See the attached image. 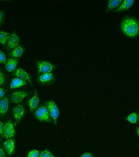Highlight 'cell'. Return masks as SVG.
<instances>
[{
	"label": "cell",
	"mask_w": 139,
	"mask_h": 157,
	"mask_svg": "<svg viewBox=\"0 0 139 157\" xmlns=\"http://www.w3.org/2000/svg\"><path fill=\"white\" fill-rule=\"evenodd\" d=\"M120 28L127 36L134 38L137 36L139 33L138 21L131 17H126L121 22Z\"/></svg>",
	"instance_id": "cell-1"
},
{
	"label": "cell",
	"mask_w": 139,
	"mask_h": 157,
	"mask_svg": "<svg viewBox=\"0 0 139 157\" xmlns=\"http://www.w3.org/2000/svg\"><path fill=\"white\" fill-rule=\"evenodd\" d=\"M35 62L38 76L46 73H53L57 67V65L53 64L48 61L37 60Z\"/></svg>",
	"instance_id": "cell-2"
},
{
	"label": "cell",
	"mask_w": 139,
	"mask_h": 157,
	"mask_svg": "<svg viewBox=\"0 0 139 157\" xmlns=\"http://www.w3.org/2000/svg\"><path fill=\"white\" fill-rule=\"evenodd\" d=\"M34 116L40 121L45 122L48 123L52 122V118L50 116L47 107L44 104H41L33 113Z\"/></svg>",
	"instance_id": "cell-3"
},
{
	"label": "cell",
	"mask_w": 139,
	"mask_h": 157,
	"mask_svg": "<svg viewBox=\"0 0 139 157\" xmlns=\"http://www.w3.org/2000/svg\"><path fill=\"white\" fill-rule=\"evenodd\" d=\"M56 79V76L53 73H46L38 76L36 82L42 86H47L54 84Z\"/></svg>",
	"instance_id": "cell-4"
},
{
	"label": "cell",
	"mask_w": 139,
	"mask_h": 157,
	"mask_svg": "<svg viewBox=\"0 0 139 157\" xmlns=\"http://www.w3.org/2000/svg\"><path fill=\"white\" fill-rule=\"evenodd\" d=\"M44 104L47 107L50 116L53 120L54 125H57V120L60 113L57 105L53 100L45 101L44 102Z\"/></svg>",
	"instance_id": "cell-5"
},
{
	"label": "cell",
	"mask_w": 139,
	"mask_h": 157,
	"mask_svg": "<svg viewBox=\"0 0 139 157\" xmlns=\"http://www.w3.org/2000/svg\"><path fill=\"white\" fill-rule=\"evenodd\" d=\"M26 112L25 107L22 104H18L12 109V113L14 117V126L15 128L22 120L25 115Z\"/></svg>",
	"instance_id": "cell-6"
},
{
	"label": "cell",
	"mask_w": 139,
	"mask_h": 157,
	"mask_svg": "<svg viewBox=\"0 0 139 157\" xmlns=\"http://www.w3.org/2000/svg\"><path fill=\"white\" fill-rule=\"evenodd\" d=\"M20 40V38L15 32H14L10 34L6 42V52H9L11 51L18 46L19 45Z\"/></svg>",
	"instance_id": "cell-7"
},
{
	"label": "cell",
	"mask_w": 139,
	"mask_h": 157,
	"mask_svg": "<svg viewBox=\"0 0 139 157\" xmlns=\"http://www.w3.org/2000/svg\"><path fill=\"white\" fill-rule=\"evenodd\" d=\"M14 124L11 119L6 121L4 124V134L7 139L13 138L15 136Z\"/></svg>",
	"instance_id": "cell-8"
},
{
	"label": "cell",
	"mask_w": 139,
	"mask_h": 157,
	"mask_svg": "<svg viewBox=\"0 0 139 157\" xmlns=\"http://www.w3.org/2000/svg\"><path fill=\"white\" fill-rule=\"evenodd\" d=\"M12 76H16L17 78H20L24 81L28 82L30 84L33 86L31 76L27 73L25 70L22 68L18 67L16 68L12 74Z\"/></svg>",
	"instance_id": "cell-9"
},
{
	"label": "cell",
	"mask_w": 139,
	"mask_h": 157,
	"mask_svg": "<svg viewBox=\"0 0 139 157\" xmlns=\"http://www.w3.org/2000/svg\"><path fill=\"white\" fill-rule=\"evenodd\" d=\"M30 93L24 91H15L11 95V102L19 104L26 98L30 95Z\"/></svg>",
	"instance_id": "cell-10"
},
{
	"label": "cell",
	"mask_w": 139,
	"mask_h": 157,
	"mask_svg": "<svg viewBox=\"0 0 139 157\" xmlns=\"http://www.w3.org/2000/svg\"><path fill=\"white\" fill-rule=\"evenodd\" d=\"M34 90L35 93L34 97L31 99H29L27 101V104L30 107L31 112H33L35 109H36L38 107L40 104V100L38 91L35 89H34Z\"/></svg>",
	"instance_id": "cell-11"
},
{
	"label": "cell",
	"mask_w": 139,
	"mask_h": 157,
	"mask_svg": "<svg viewBox=\"0 0 139 157\" xmlns=\"http://www.w3.org/2000/svg\"><path fill=\"white\" fill-rule=\"evenodd\" d=\"M9 98L8 96H4L0 99V117H3L7 114L9 110Z\"/></svg>",
	"instance_id": "cell-12"
},
{
	"label": "cell",
	"mask_w": 139,
	"mask_h": 157,
	"mask_svg": "<svg viewBox=\"0 0 139 157\" xmlns=\"http://www.w3.org/2000/svg\"><path fill=\"white\" fill-rule=\"evenodd\" d=\"M3 145L9 156L14 154L15 151V140L14 137L7 139L3 143Z\"/></svg>",
	"instance_id": "cell-13"
},
{
	"label": "cell",
	"mask_w": 139,
	"mask_h": 157,
	"mask_svg": "<svg viewBox=\"0 0 139 157\" xmlns=\"http://www.w3.org/2000/svg\"><path fill=\"white\" fill-rule=\"evenodd\" d=\"M24 51L25 48L24 46L22 45H19L8 53V56L10 57H11V58L20 57L22 56Z\"/></svg>",
	"instance_id": "cell-14"
},
{
	"label": "cell",
	"mask_w": 139,
	"mask_h": 157,
	"mask_svg": "<svg viewBox=\"0 0 139 157\" xmlns=\"http://www.w3.org/2000/svg\"><path fill=\"white\" fill-rule=\"evenodd\" d=\"M19 61V59L16 58L7 59L5 64L6 70L9 72L14 71L17 68Z\"/></svg>",
	"instance_id": "cell-15"
},
{
	"label": "cell",
	"mask_w": 139,
	"mask_h": 157,
	"mask_svg": "<svg viewBox=\"0 0 139 157\" xmlns=\"http://www.w3.org/2000/svg\"><path fill=\"white\" fill-rule=\"evenodd\" d=\"M27 84V81L22 80L19 78H14L11 79L10 89H11L17 88Z\"/></svg>",
	"instance_id": "cell-16"
},
{
	"label": "cell",
	"mask_w": 139,
	"mask_h": 157,
	"mask_svg": "<svg viewBox=\"0 0 139 157\" xmlns=\"http://www.w3.org/2000/svg\"><path fill=\"white\" fill-rule=\"evenodd\" d=\"M134 2V0H126L124 1L122 3L121 6H120V8L116 10H114L113 11L114 12H120V11H123L127 10L131 7L133 4Z\"/></svg>",
	"instance_id": "cell-17"
},
{
	"label": "cell",
	"mask_w": 139,
	"mask_h": 157,
	"mask_svg": "<svg viewBox=\"0 0 139 157\" xmlns=\"http://www.w3.org/2000/svg\"><path fill=\"white\" fill-rule=\"evenodd\" d=\"M122 2L121 0H110L108 2L106 12H108L112 9L119 7Z\"/></svg>",
	"instance_id": "cell-18"
},
{
	"label": "cell",
	"mask_w": 139,
	"mask_h": 157,
	"mask_svg": "<svg viewBox=\"0 0 139 157\" xmlns=\"http://www.w3.org/2000/svg\"><path fill=\"white\" fill-rule=\"evenodd\" d=\"M10 33L5 31H0V43L3 45L4 48L6 47V42L8 37L10 36Z\"/></svg>",
	"instance_id": "cell-19"
},
{
	"label": "cell",
	"mask_w": 139,
	"mask_h": 157,
	"mask_svg": "<svg viewBox=\"0 0 139 157\" xmlns=\"http://www.w3.org/2000/svg\"><path fill=\"white\" fill-rule=\"evenodd\" d=\"M126 120L131 123L135 124L137 123V113H134L130 114L128 117L126 118Z\"/></svg>",
	"instance_id": "cell-20"
},
{
	"label": "cell",
	"mask_w": 139,
	"mask_h": 157,
	"mask_svg": "<svg viewBox=\"0 0 139 157\" xmlns=\"http://www.w3.org/2000/svg\"><path fill=\"white\" fill-rule=\"evenodd\" d=\"M38 157H55L51 152H50L47 149L44 151H42L39 154Z\"/></svg>",
	"instance_id": "cell-21"
},
{
	"label": "cell",
	"mask_w": 139,
	"mask_h": 157,
	"mask_svg": "<svg viewBox=\"0 0 139 157\" xmlns=\"http://www.w3.org/2000/svg\"><path fill=\"white\" fill-rule=\"evenodd\" d=\"M6 82V77L2 71L0 70V86H3Z\"/></svg>",
	"instance_id": "cell-22"
},
{
	"label": "cell",
	"mask_w": 139,
	"mask_h": 157,
	"mask_svg": "<svg viewBox=\"0 0 139 157\" xmlns=\"http://www.w3.org/2000/svg\"><path fill=\"white\" fill-rule=\"evenodd\" d=\"M7 60L5 54L2 51H0V64H5Z\"/></svg>",
	"instance_id": "cell-23"
},
{
	"label": "cell",
	"mask_w": 139,
	"mask_h": 157,
	"mask_svg": "<svg viewBox=\"0 0 139 157\" xmlns=\"http://www.w3.org/2000/svg\"><path fill=\"white\" fill-rule=\"evenodd\" d=\"M39 154H40V152L38 151L33 150L31 151L28 153L27 157H38Z\"/></svg>",
	"instance_id": "cell-24"
},
{
	"label": "cell",
	"mask_w": 139,
	"mask_h": 157,
	"mask_svg": "<svg viewBox=\"0 0 139 157\" xmlns=\"http://www.w3.org/2000/svg\"><path fill=\"white\" fill-rule=\"evenodd\" d=\"M0 136L3 138H5L4 134V124L1 121H0Z\"/></svg>",
	"instance_id": "cell-25"
},
{
	"label": "cell",
	"mask_w": 139,
	"mask_h": 157,
	"mask_svg": "<svg viewBox=\"0 0 139 157\" xmlns=\"http://www.w3.org/2000/svg\"><path fill=\"white\" fill-rule=\"evenodd\" d=\"M5 12L2 10H0V22L2 24L5 21Z\"/></svg>",
	"instance_id": "cell-26"
},
{
	"label": "cell",
	"mask_w": 139,
	"mask_h": 157,
	"mask_svg": "<svg viewBox=\"0 0 139 157\" xmlns=\"http://www.w3.org/2000/svg\"><path fill=\"white\" fill-rule=\"evenodd\" d=\"M8 91V90L0 88V99L4 97L5 94Z\"/></svg>",
	"instance_id": "cell-27"
},
{
	"label": "cell",
	"mask_w": 139,
	"mask_h": 157,
	"mask_svg": "<svg viewBox=\"0 0 139 157\" xmlns=\"http://www.w3.org/2000/svg\"><path fill=\"white\" fill-rule=\"evenodd\" d=\"M0 157H6L5 151L1 145H0Z\"/></svg>",
	"instance_id": "cell-28"
},
{
	"label": "cell",
	"mask_w": 139,
	"mask_h": 157,
	"mask_svg": "<svg viewBox=\"0 0 139 157\" xmlns=\"http://www.w3.org/2000/svg\"><path fill=\"white\" fill-rule=\"evenodd\" d=\"M81 157H94L90 153H86L82 155Z\"/></svg>",
	"instance_id": "cell-29"
},
{
	"label": "cell",
	"mask_w": 139,
	"mask_h": 157,
	"mask_svg": "<svg viewBox=\"0 0 139 157\" xmlns=\"http://www.w3.org/2000/svg\"><path fill=\"white\" fill-rule=\"evenodd\" d=\"M137 132L139 136V128H137Z\"/></svg>",
	"instance_id": "cell-30"
},
{
	"label": "cell",
	"mask_w": 139,
	"mask_h": 157,
	"mask_svg": "<svg viewBox=\"0 0 139 157\" xmlns=\"http://www.w3.org/2000/svg\"><path fill=\"white\" fill-rule=\"evenodd\" d=\"M138 120L139 123V113L138 115Z\"/></svg>",
	"instance_id": "cell-31"
},
{
	"label": "cell",
	"mask_w": 139,
	"mask_h": 157,
	"mask_svg": "<svg viewBox=\"0 0 139 157\" xmlns=\"http://www.w3.org/2000/svg\"><path fill=\"white\" fill-rule=\"evenodd\" d=\"M1 140H2V138H1V137H0V141H1Z\"/></svg>",
	"instance_id": "cell-32"
},
{
	"label": "cell",
	"mask_w": 139,
	"mask_h": 157,
	"mask_svg": "<svg viewBox=\"0 0 139 157\" xmlns=\"http://www.w3.org/2000/svg\"><path fill=\"white\" fill-rule=\"evenodd\" d=\"M2 24L1 23V22H0V26H1V25H2Z\"/></svg>",
	"instance_id": "cell-33"
},
{
	"label": "cell",
	"mask_w": 139,
	"mask_h": 157,
	"mask_svg": "<svg viewBox=\"0 0 139 157\" xmlns=\"http://www.w3.org/2000/svg\"></svg>",
	"instance_id": "cell-34"
}]
</instances>
